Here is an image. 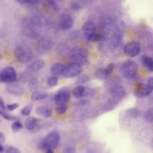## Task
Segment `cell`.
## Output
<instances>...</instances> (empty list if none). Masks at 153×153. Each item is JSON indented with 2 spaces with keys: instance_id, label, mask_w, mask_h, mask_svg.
<instances>
[{
  "instance_id": "obj_36",
  "label": "cell",
  "mask_w": 153,
  "mask_h": 153,
  "mask_svg": "<svg viewBox=\"0 0 153 153\" xmlns=\"http://www.w3.org/2000/svg\"><path fill=\"white\" fill-rule=\"evenodd\" d=\"M16 1L21 4H28V3H33L37 0H15Z\"/></svg>"
},
{
  "instance_id": "obj_13",
  "label": "cell",
  "mask_w": 153,
  "mask_h": 153,
  "mask_svg": "<svg viewBox=\"0 0 153 153\" xmlns=\"http://www.w3.org/2000/svg\"><path fill=\"white\" fill-rule=\"evenodd\" d=\"M35 112L38 115L43 118H49L52 115L53 111L52 109L48 107L40 106L35 109Z\"/></svg>"
},
{
  "instance_id": "obj_15",
  "label": "cell",
  "mask_w": 153,
  "mask_h": 153,
  "mask_svg": "<svg viewBox=\"0 0 153 153\" xmlns=\"http://www.w3.org/2000/svg\"><path fill=\"white\" fill-rule=\"evenodd\" d=\"M82 30L83 31L86 37H87L91 34L95 33L96 30L95 26L92 21H88L83 24Z\"/></svg>"
},
{
  "instance_id": "obj_34",
  "label": "cell",
  "mask_w": 153,
  "mask_h": 153,
  "mask_svg": "<svg viewBox=\"0 0 153 153\" xmlns=\"http://www.w3.org/2000/svg\"><path fill=\"white\" fill-rule=\"evenodd\" d=\"M71 7L72 10L74 11L79 10L81 8L80 5H79L76 2H73V3H72L71 4Z\"/></svg>"
},
{
  "instance_id": "obj_29",
  "label": "cell",
  "mask_w": 153,
  "mask_h": 153,
  "mask_svg": "<svg viewBox=\"0 0 153 153\" xmlns=\"http://www.w3.org/2000/svg\"><path fill=\"white\" fill-rule=\"evenodd\" d=\"M89 78L88 75L83 74L79 77L77 80V83L79 84H82L86 83L89 80Z\"/></svg>"
},
{
  "instance_id": "obj_3",
  "label": "cell",
  "mask_w": 153,
  "mask_h": 153,
  "mask_svg": "<svg viewBox=\"0 0 153 153\" xmlns=\"http://www.w3.org/2000/svg\"><path fill=\"white\" fill-rule=\"evenodd\" d=\"M138 66L135 62L129 61L123 64L121 68V72L125 78L131 79L138 74Z\"/></svg>"
},
{
  "instance_id": "obj_8",
  "label": "cell",
  "mask_w": 153,
  "mask_h": 153,
  "mask_svg": "<svg viewBox=\"0 0 153 153\" xmlns=\"http://www.w3.org/2000/svg\"><path fill=\"white\" fill-rule=\"evenodd\" d=\"M124 51L126 55L128 57H136L140 53V44L136 41L129 42L124 47Z\"/></svg>"
},
{
  "instance_id": "obj_40",
  "label": "cell",
  "mask_w": 153,
  "mask_h": 153,
  "mask_svg": "<svg viewBox=\"0 0 153 153\" xmlns=\"http://www.w3.org/2000/svg\"><path fill=\"white\" fill-rule=\"evenodd\" d=\"M5 141V134L2 132L0 133V143L2 145Z\"/></svg>"
},
{
  "instance_id": "obj_31",
  "label": "cell",
  "mask_w": 153,
  "mask_h": 153,
  "mask_svg": "<svg viewBox=\"0 0 153 153\" xmlns=\"http://www.w3.org/2000/svg\"><path fill=\"white\" fill-rule=\"evenodd\" d=\"M19 106V103H14L7 105L6 106V108L8 111H12L17 109Z\"/></svg>"
},
{
  "instance_id": "obj_25",
  "label": "cell",
  "mask_w": 153,
  "mask_h": 153,
  "mask_svg": "<svg viewBox=\"0 0 153 153\" xmlns=\"http://www.w3.org/2000/svg\"><path fill=\"white\" fill-rule=\"evenodd\" d=\"M102 35L98 33H93L88 35L87 38L89 41L91 42H97L102 39Z\"/></svg>"
},
{
  "instance_id": "obj_41",
  "label": "cell",
  "mask_w": 153,
  "mask_h": 153,
  "mask_svg": "<svg viewBox=\"0 0 153 153\" xmlns=\"http://www.w3.org/2000/svg\"><path fill=\"white\" fill-rule=\"evenodd\" d=\"M88 102V101L87 100H81L79 102V104H80L81 105H86V104H87Z\"/></svg>"
},
{
  "instance_id": "obj_33",
  "label": "cell",
  "mask_w": 153,
  "mask_h": 153,
  "mask_svg": "<svg viewBox=\"0 0 153 153\" xmlns=\"http://www.w3.org/2000/svg\"><path fill=\"white\" fill-rule=\"evenodd\" d=\"M144 117L147 121L149 122H153V113L151 111H148L145 112Z\"/></svg>"
},
{
  "instance_id": "obj_32",
  "label": "cell",
  "mask_w": 153,
  "mask_h": 153,
  "mask_svg": "<svg viewBox=\"0 0 153 153\" xmlns=\"http://www.w3.org/2000/svg\"><path fill=\"white\" fill-rule=\"evenodd\" d=\"M6 153H20L19 150L15 146H9L6 150Z\"/></svg>"
},
{
  "instance_id": "obj_42",
  "label": "cell",
  "mask_w": 153,
  "mask_h": 153,
  "mask_svg": "<svg viewBox=\"0 0 153 153\" xmlns=\"http://www.w3.org/2000/svg\"><path fill=\"white\" fill-rule=\"evenodd\" d=\"M4 151V147L2 146V145H0V153H2Z\"/></svg>"
},
{
  "instance_id": "obj_7",
  "label": "cell",
  "mask_w": 153,
  "mask_h": 153,
  "mask_svg": "<svg viewBox=\"0 0 153 153\" xmlns=\"http://www.w3.org/2000/svg\"><path fill=\"white\" fill-rule=\"evenodd\" d=\"M82 65L79 64L71 63L70 64L66 66L64 72L62 75L65 78H73L80 74L82 72Z\"/></svg>"
},
{
  "instance_id": "obj_22",
  "label": "cell",
  "mask_w": 153,
  "mask_h": 153,
  "mask_svg": "<svg viewBox=\"0 0 153 153\" xmlns=\"http://www.w3.org/2000/svg\"><path fill=\"white\" fill-rule=\"evenodd\" d=\"M33 105L32 103H29L27 106L22 108L21 110V114L24 116H29L31 113L33 108Z\"/></svg>"
},
{
  "instance_id": "obj_43",
  "label": "cell",
  "mask_w": 153,
  "mask_h": 153,
  "mask_svg": "<svg viewBox=\"0 0 153 153\" xmlns=\"http://www.w3.org/2000/svg\"><path fill=\"white\" fill-rule=\"evenodd\" d=\"M46 153H54V151L52 149H48Z\"/></svg>"
},
{
  "instance_id": "obj_27",
  "label": "cell",
  "mask_w": 153,
  "mask_h": 153,
  "mask_svg": "<svg viewBox=\"0 0 153 153\" xmlns=\"http://www.w3.org/2000/svg\"><path fill=\"white\" fill-rule=\"evenodd\" d=\"M67 105L58 106V107L55 108V112L58 115H62L66 113L67 110Z\"/></svg>"
},
{
  "instance_id": "obj_20",
  "label": "cell",
  "mask_w": 153,
  "mask_h": 153,
  "mask_svg": "<svg viewBox=\"0 0 153 153\" xmlns=\"http://www.w3.org/2000/svg\"><path fill=\"white\" fill-rule=\"evenodd\" d=\"M109 74L107 73L106 68H100L96 70L95 72V76L97 79L100 80H103L106 79Z\"/></svg>"
},
{
  "instance_id": "obj_18",
  "label": "cell",
  "mask_w": 153,
  "mask_h": 153,
  "mask_svg": "<svg viewBox=\"0 0 153 153\" xmlns=\"http://www.w3.org/2000/svg\"><path fill=\"white\" fill-rule=\"evenodd\" d=\"M86 88L82 85H79L75 87L72 92L73 96L76 99H80L85 96Z\"/></svg>"
},
{
  "instance_id": "obj_39",
  "label": "cell",
  "mask_w": 153,
  "mask_h": 153,
  "mask_svg": "<svg viewBox=\"0 0 153 153\" xmlns=\"http://www.w3.org/2000/svg\"><path fill=\"white\" fill-rule=\"evenodd\" d=\"M0 107H1V110L5 111L6 109V106L5 105L4 101L2 100V98L0 99Z\"/></svg>"
},
{
  "instance_id": "obj_2",
  "label": "cell",
  "mask_w": 153,
  "mask_h": 153,
  "mask_svg": "<svg viewBox=\"0 0 153 153\" xmlns=\"http://www.w3.org/2000/svg\"><path fill=\"white\" fill-rule=\"evenodd\" d=\"M88 54L86 49L80 47L73 48L68 52V59L71 63L82 65L87 62Z\"/></svg>"
},
{
  "instance_id": "obj_17",
  "label": "cell",
  "mask_w": 153,
  "mask_h": 153,
  "mask_svg": "<svg viewBox=\"0 0 153 153\" xmlns=\"http://www.w3.org/2000/svg\"><path fill=\"white\" fill-rule=\"evenodd\" d=\"M48 96V93L45 91H35L31 96V100L32 101H38L46 99Z\"/></svg>"
},
{
  "instance_id": "obj_6",
  "label": "cell",
  "mask_w": 153,
  "mask_h": 153,
  "mask_svg": "<svg viewBox=\"0 0 153 153\" xmlns=\"http://www.w3.org/2000/svg\"><path fill=\"white\" fill-rule=\"evenodd\" d=\"M71 97L70 89L67 87L61 88L54 96V100L58 106L67 105Z\"/></svg>"
},
{
  "instance_id": "obj_24",
  "label": "cell",
  "mask_w": 153,
  "mask_h": 153,
  "mask_svg": "<svg viewBox=\"0 0 153 153\" xmlns=\"http://www.w3.org/2000/svg\"><path fill=\"white\" fill-rule=\"evenodd\" d=\"M58 78L56 76H51L49 77L47 81V84L48 86L50 87H55L58 84Z\"/></svg>"
},
{
  "instance_id": "obj_37",
  "label": "cell",
  "mask_w": 153,
  "mask_h": 153,
  "mask_svg": "<svg viewBox=\"0 0 153 153\" xmlns=\"http://www.w3.org/2000/svg\"><path fill=\"white\" fill-rule=\"evenodd\" d=\"M46 1L50 4V6L54 9H55V10L58 9V6H57V4H56V2L54 0H46Z\"/></svg>"
},
{
  "instance_id": "obj_10",
  "label": "cell",
  "mask_w": 153,
  "mask_h": 153,
  "mask_svg": "<svg viewBox=\"0 0 153 153\" xmlns=\"http://www.w3.org/2000/svg\"><path fill=\"white\" fill-rule=\"evenodd\" d=\"M74 20L70 15L67 14L62 15L59 21V26L63 30H67L71 29L73 26Z\"/></svg>"
},
{
  "instance_id": "obj_5",
  "label": "cell",
  "mask_w": 153,
  "mask_h": 153,
  "mask_svg": "<svg viewBox=\"0 0 153 153\" xmlns=\"http://www.w3.org/2000/svg\"><path fill=\"white\" fill-rule=\"evenodd\" d=\"M17 79V72L12 66L3 69L0 73V81L5 84H12Z\"/></svg>"
},
{
  "instance_id": "obj_16",
  "label": "cell",
  "mask_w": 153,
  "mask_h": 153,
  "mask_svg": "<svg viewBox=\"0 0 153 153\" xmlns=\"http://www.w3.org/2000/svg\"><path fill=\"white\" fill-rule=\"evenodd\" d=\"M66 67V66L64 64L62 63H57L52 65L50 71L53 75L57 76L63 74Z\"/></svg>"
},
{
  "instance_id": "obj_19",
  "label": "cell",
  "mask_w": 153,
  "mask_h": 153,
  "mask_svg": "<svg viewBox=\"0 0 153 153\" xmlns=\"http://www.w3.org/2000/svg\"><path fill=\"white\" fill-rule=\"evenodd\" d=\"M25 126L27 129L31 130L35 128L37 125V120L33 116L28 117L25 121Z\"/></svg>"
},
{
  "instance_id": "obj_21",
  "label": "cell",
  "mask_w": 153,
  "mask_h": 153,
  "mask_svg": "<svg viewBox=\"0 0 153 153\" xmlns=\"http://www.w3.org/2000/svg\"><path fill=\"white\" fill-rule=\"evenodd\" d=\"M142 62L144 65L150 71L153 72V58L144 56L142 57Z\"/></svg>"
},
{
  "instance_id": "obj_4",
  "label": "cell",
  "mask_w": 153,
  "mask_h": 153,
  "mask_svg": "<svg viewBox=\"0 0 153 153\" xmlns=\"http://www.w3.org/2000/svg\"><path fill=\"white\" fill-rule=\"evenodd\" d=\"M60 136L57 132H52L47 135L43 141L40 145V147L46 149H54L59 144Z\"/></svg>"
},
{
  "instance_id": "obj_26",
  "label": "cell",
  "mask_w": 153,
  "mask_h": 153,
  "mask_svg": "<svg viewBox=\"0 0 153 153\" xmlns=\"http://www.w3.org/2000/svg\"><path fill=\"white\" fill-rule=\"evenodd\" d=\"M22 128H23V125L19 121H15L11 125V129L12 131L14 133H16L19 132Z\"/></svg>"
},
{
  "instance_id": "obj_11",
  "label": "cell",
  "mask_w": 153,
  "mask_h": 153,
  "mask_svg": "<svg viewBox=\"0 0 153 153\" xmlns=\"http://www.w3.org/2000/svg\"><path fill=\"white\" fill-rule=\"evenodd\" d=\"M111 93L114 99L120 100L125 96L126 91L124 87L121 85H115L111 89Z\"/></svg>"
},
{
  "instance_id": "obj_14",
  "label": "cell",
  "mask_w": 153,
  "mask_h": 153,
  "mask_svg": "<svg viewBox=\"0 0 153 153\" xmlns=\"http://www.w3.org/2000/svg\"><path fill=\"white\" fill-rule=\"evenodd\" d=\"M45 65V63L43 60L41 59L36 60L29 65L28 70L31 72H37L43 68Z\"/></svg>"
},
{
  "instance_id": "obj_35",
  "label": "cell",
  "mask_w": 153,
  "mask_h": 153,
  "mask_svg": "<svg viewBox=\"0 0 153 153\" xmlns=\"http://www.w3.org/2000/svg\"><path fill=\"white\" fill-rule=\"evenodd\" d=\"M114 67H115V65H114V64L111 63L109 64H108L106 69L109 75H110V74H111L112 73L113 70H114Z\"/></svg>"
},
{
  "instance_id": "obj_1",
  "label": "cell",
  "mask_w": 153,
  "mask_h": 153,
  "mask_svg": "<svg viewBox=\"0 0 153 153\" xmlns=\"http://www.w3.org/2000/svg\"><path fill=\"white\" fill-rule=\"evenodd\" d=\"M14 55L15 59L21 63H27L30 62L33 57V52L30 47L21 44L15 48Z\"/></svg>"
},
{
  "instance_id": "obj_23",
  "label": "cell",
  "mask_w": 153,
  "mask_h": 153,
  "mask_svg": "<svg viewBox=\"0 0 153 153\" xmlns=\"http://www.w3.org/2000/svg\"><path fill=\"white\" fill-rule=\"evenodd\" d=\"M29 89L31 91H36L39 86V82L35 78H31L28 84Z\"/></svg>"
},
{
  "instance_id": "obj_28",
  "label": "cell",
  "mask_w": 153,
  "mask_h": 153,
  "mask_svg": "<svg viewBox=\"0 0 153 153\" xmlns=\"http://www.w3.org/2000/svg\"><path fill=\"white\" fill-rule=\"evenodd\" d=\"M0 113L1 115L3 118L9 121H15L16 120V117L15 116L6 113V112H5V111L1 110Z\"/></svg>"
},
{
  "instance_id": "obj_9",
  "label": "cell",
  "mask_w": 153,
  "mask_h": 153,
  "mask_svg": "<svg viewBox=\"0 0 153 153\" xmlns=\"http://www.w3.org/2000/svg\"><path fill=\"white\" fill-rule=\"evenodd\" d=\"M152 91L147 84L143 83H136L134 87V92L135 96L138 97H142L148 96Z\"/></svg>"
},
{
  "instance_id": "obj_38",
  "label": "cell",
  "mask_w": 153,
  "mask_h": 153,
  "mask_svg": "<svg viewBox=\"0 0 153 153\" xmlns=\"http://www.w3.org/2000/svg\"><path fill=\"white\" fill-rule=\"evenodd\" d=\"M147 85L152 91L153 90V77L150 78L148 80L147 82Z\"/></svg>"
},
{
  "instance_id": "obj_30",
  "label": "cell",
  "mask_w": 153,
  "mask_h": 153,
  "mask_svg": "<svg viewBox=\"0 0 153 153\" xmlns=\"http://www.w3.org/2000/svg\"><path fill=\"white\" fill-rule=\"evenodd\" d=\"M126 114L130 117L132 118H136L138 116V111L135 108H130L127 110Z\"/></svg>"
},
{
  "instance_id": "obj_12",
  "label": "cell",
  "mask_w": 153,
  "mask_h": 153,
  "mask_svg": "<svg viewBox=\"0 0 153 153\" xmlns=\"http://www.w3.org/2000/svg\"><path fill=\"white\" fill-rule=\"evenodd\" d=\"M6 90L9 94L16 96H21L24 92V88L21 85L12 83L8 84Z\"/></svg>"
}]
</instances>
